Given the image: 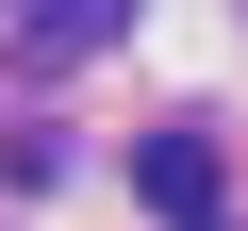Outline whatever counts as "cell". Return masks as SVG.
I'll list each match as a JSON object with an SVG mask.
<instances>
[{"label":"cell","instance_id":"6da1fadb","mask_svg":"<svg viewBox=\"0 0 248 231\" xmlns=\"http://www.w3.org/2000/svg\"><path fill=\"white\" fill-rule=\"evenodd\" d=\"M133 198H149L166 231H232V165H215V132H149V149H133Z\"/></svg>","mask_w":248,"mask_h":231},{"label":"cell","instance_id":"7a4b0ae2","mask_svg":"<svg viewBox=\"0 0 248 231\" xmlns=\"http://www.w3.org/2000/svg\"><path fill=\"white\" fill-rule=\"evenodd\" d=\"M17 50H33V66H83V50H116V17H83V0H66V17H17Z\"/></svg>","mask_w":248,"mask_h":231}]
</instances>
